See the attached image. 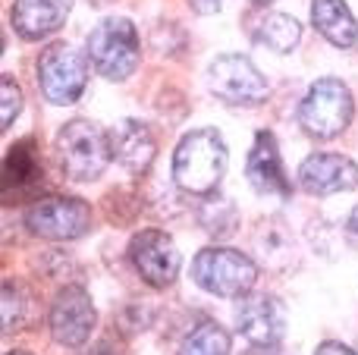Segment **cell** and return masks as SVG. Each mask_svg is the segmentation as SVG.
Here are the masks:
<instances>
[{
	"label": "cell",
	"mask_w": 358,
	"mask_h": 355,
	"mask_svg": "<svg viewBox=\"0 0 358 355\" xmlns=\"http://www.w3.org/2000/svg\"><path fill=\"white\" fill-rule=\"evenodd\" d=\"M227 173V142L217 129H195L173 151V182L185 195H210Z\"/></svg>",
	"instance_id": "1"
},
{
	"label": "cell",
	"mask_w": 358,
	"mask_h": 355,
	"mask_svg": "<svg viewBox=\"0 0 358 355\" xmlns=\"http://www.w3.org/2000/svg\"><path fill=\"white\" fill-rule=\"evenodd\" d=\"M57 157L69 180H98L104 167L113 161L110 154V136L92 119H69L57 132Z\"/></svg>",
	"instance_id": "2"
},
{
	"label": "cell",
	"mask_w": 358,
	"mask_h": 355,
	"mask_svg": "<svg viewBox=\"0 0 358 355\" xmlns=\"http://www.w3.org/2000/svg\"><path fill=\"white\" fill-rule=\"evenodd\" d=\"M352 113H355V101L349 85L327 75V79H317L305 92L302 104H299V123L315 138H336L340 132L349 129Z\"/></svg>",
	"instance_id": "3"
},
{
	"label": "cell",
	"mask_w": 358,
	"mask_h": 355,
	"mask_svg": "<svg viewBox=\"0 0 358 355\" xmlns=\"http://www.w3.org/2000/svg\"><path fill=\"white\" fill-rule=\"evenodd\" d=\"M192 280L210 296L239 299L258 283V264L236 249H201L192 261Z\"/></svg>",
	"instance_id": "4"
},
{
	"label": "cell",
	"mask_w": 358,
	"mask_h": 355,
	"mask_svg": "<svg viewBox=\"0 0 358 355\" xmlns=\"http://www.w3.org/2000/svg\"><path fill=\"white\" fill-rule=\"evenodd\" d=\"M88 60L107 82H126L138 66V31L129 19L113 16L88 35Z\"/></svg>",
	"instance_id": "5"
},
{
	"label": "cell",
	"mask_w": 358,
	"mask_h": 355,
	"mask_svg": "<svg viewBox=\"0 0 358 355\" xmlns=\"http://www.w3.org/2000/svg\"><path fill=\"white\" fill-rule=\"evenodd\" d=\"M38 85L50 104H73L88 85V54L69 44H50L38 57Z\"/></svg>",
	"instance_id": "6"
},
{
	"label": "cell",
	"mask_w": 358,
	"mask_h": 355,
	"mask_svg": "<svg viewBox=\"0 0 358 355\" xmlns=\"http://www.w3.org/2000/svg\"><path fill=\"white\" fill-rule=\"evenodd\" d=\"M25 226L50 242H69L92 230V208L82 198H66V195L38 198L25 211Z\"/></svg>",
	"instance_id": "7"
},
{
	"label": "cell",
	"mask_w": 358,
	"mask_h": 355,
	"mask_svg": "<svg viewBox=\"0 0 358 355\" xmlns=\"http://www.w3.org/2000/svg\"><path fill=\"white\" fill-rule=\"evenodd\" d=\"M208 88L227 104H261L267 98V79L248 57L223 54L208 66Z\"/></svg>",
	"instance_id": "8"
},
{
	"label": "cell",
	"mask_w": 358,
	"mask_h": 355,
	"mask_svg": "<svg viewBox=\"0 0 358 355\" xmlns=\"http://www.w3.org/2000/svg\"><path fill=\"white\" fill-rule=\"evenodd\" d=\"M50 333L60 346H69V349H79V346L88 343L94 331V305L92 296L82 287H63L60 293L54 296V305H50Z\"/></svg>",
	"instance_id": "9"
},
{
	"label": "cell",
	"mask_w": 358,
	"mask_h": 355,
	"mask_svg": "<svg viewBox=\"0 0 358 355\" xmlns=\"http://www.w3.org/2000/svg\"><path fill=\"white\" fill-rule=\"evenodd\" d=\"M129 258L138 277L155 289L170 287L179 277V264H182L176 242L164 230H138L129 242Z\"/></svg>",
	"instance_id": "10"
},
{
	"label": "cell",
	"mask_w": 358,
	"mask_h": 355,
	"mask_svg": "<svg viewBox=\"0 0 358 355\" xmlns=\"http://www.w3.org/2000/svg\"><path fill=\"white\" fill-rule=\"evenodd\" d=\"M236 327L255 349H267V346H277L283 340L286 312L273 296L245 293L239 296V305H236Z\"/></svg>",
	"instance_id": "11"
},
{
	"label": "cell",
	"mask_w": 358,
	"mask_h": 355,
	"mask_svg": "<svg viewBox=\"0 0 358 355\" xmlns=\"http://www.w3.org/2000/svg\"><path fill=\"white\" fill-rule=\"evenodd\" d=\"M245 176L255 192L264 195V198L286 201L292 195V182H289V176H286V167H283V157H280L273 132H258V136H255L248 161H245Z\"/></svg>",
	"instance_id": "12"
},
{
	"label": "cell",
	"mask_w": 358,
	"mask_h": 355,
	"mask_svg": "<svg viewBox=\"0 0 358 355\" xmlns=\"http://www.w3.org/2000/svg\"><path fill=\"white\" fill-rule=\"evenodd\" d=\"M299 186L308 195H336L358 186V164L346 154H311L299 167Z\"/></svg>",
	"instance_id": "13"
},
{
	"label": "cell",
	"mask_w": 358,
	"mask_h": 355,
	"mask_svg": "<svg viewBox=\"0 0 358 355\" xmlns=\"http://www.w3.org/2000/svg\"><path fill=\"white\" fill-rule=\"evenodd\" d=\"M69 10H73V0H16L10 10V22L19 38L41 41L66 22Z\"/></svg>",
	"instance_id": "14"
},
{
	"label": "cell",
	"mask_w": 358,
	"mask_h": 355,
	"mask_svg": "<svg viewBox=\"0 0 358 355\" xmlns=\"http://www.w3.org/2000/svg\"><path fill=\"white\" fill-rule=\"evenodd\" d=\"M107 136H110V154L120 167H126L129 173H145L151 167L157 145L145 123H138V119H120Z\"/></svg>",
	"instance_id": "15"
},
{
	"label": "cell",
	"mask_w": 358,
	"mask_h": 355,
	"mask_svg": "<svg viewBox=\"0 0 358 355\" xmlns=\"http://www.w3.org/2000/svg\"><path fill=\"white\" fill-rule=\"evenodd\" d=\"M41 186V161H38L35 142L25 138V142L13 145L10 154L3 161V195L19 198V195H31Z\"/></svg>",
	"instance_id": "16"
},
{
	"label": "cell",
	"mask_w": 358,
	"mask_h": 355,
	"mask_svg": "<svg viewBox=\"0 0 358 355\" xmlns=\"http://www.w3.org/2000/svg\"><path fill=\"white\" fill-rule=\"evenodd\" d=\"M311 22L336 48H355L358 22L346 0H311Z\"/></svg>",
	"instance_id": "17"
},
{
	"label": "cell",
	"mask_w": 358,
	"mask_h": 355,
	"mask_svg": "<svg viewBox=\"0 0 358 355\" xmlns=\"http://www.w3.org/2000/svg\"><path fill=\"white\" fill-rule=\"evenodd\" d=\"M255 249L261 252V261L273 270H286L296 258V239L289 233V224L280 217H267L255 230Z\"/></svg>",
	"instance_id": "18"
},
{
	"label": "cell",
	"mask_w": 358,
	"mask_h": 355,
	"mask_svg": "<svg viewBox=\"0 0 358 355\" xmlns=\"http://www.w3.org/2000/svg\"><path fill=\"white\" fill-rule=\"evenodd\" d=\"M255 38L273 54H289L299 44V38H302V25L292 16H286V13H271V16H264L258 22V35Z\"/></svg>",
	"instance_id": "19"
},
{
	"label": "cell",
	"mask_w": 358,
	"mask_h": 355,
	"mask_svg": "<svg viewBox=\"0 0 358 355\" xmlns=\"http://www.w3.org/2000/svg\"><path fill=\"white\" fill-rule=\"evenodd\" d=\"M198 224L214 239H227L229 233L236 230V224H239V214H236L229 198H220V195L210 192L208 198L201 201V208H198Z\"/></svg>",
	"instance_id": "20"
},
{
	"label": "cell",
	"mask_w": 358,
	"mask_h": 355,
	"mask_svg": "<svg viewBox=\"0 0 358 355\" xmlns=\"http://www.w3.org/2000/svg\"><path fill=\"white\" fill-rule=\"evenodd\" d=\"M229 346H233L229 333L214 321H204L185 337L176 355H229Z\"/></svg>",
	"instance_id": "21"
},
{
	"label": "cell",
	"mask_w": 358,
	"mask_h": 355,
	"mask_svg": "<svg viewBox=\"0 0 358 355\" xmlns=\"http://www.w3.org/2000/svg\"><path fill=\"white\" fill-rule=\"evenodd\" d=\"M19 110H22V92L13 82V75L3 73V79H0V129H10Z\"/></svg>",
	"instance_id": "22"
},
{
	"label": "cell",
	"mask_w": 358,
	"mask_h": 355,
	"mask_svg": "<svg viewBox=\"0 0 358 355\" xmlns=\"http://www.w3.org/2000/svg\"><path fill=\"white\" fill-rule=\"evenodd\" d=\"M22 308H25V296L19 293V287H13L10 280L3 283V327H19L22 324Z\"/></svg>",
	"instance_id": "23"
},
{
	"label": "cell",
	"mask_w": 358,
	"mask_h": 355,
	"mask_svg": "<svg viewBox=\"0 0 358 355\" xmlns=\"http://www.w3.org/2000/svg\"><path fill=\"white\" fill-rule=\"evenodd\" d=\"M192 10L198 13V16H210V13H220L223 10V0H189Z\"/></svg>",
	"instance_id": "24"
},
{
	"label": "cell",
	"mask_w": 358,
	"mask_h": 355,
	"mask_svg": "<svg viewBox=\"0 0 358 355\" xmlns=\"http://www.w3.org/2000/svg\"><path fill=\"white\" fill-rule=\"evenodd\" d=\"M315 355H358V352L349 349V346H343V343H330V340H327V343L317 346Z\"/></svg>",
	"instance_id": "25"
},
{
	"label": "cell",
	"mask_w": 358,
	"mask_h": 355,
	"mask_svg": "<svg viewBox=\"0 0 358 355\" xmlns=\"http://www.w3.org/2000/svg\"><path fill=\"white\" fill-rule=\"evenodd\" d=\"M88 355H120V352H117V346H113V340L107 337V340H101V343H94L92 349H88Z\"/></svg>",
	"instance_id": "26"
},
{
	"label": "cell",
	"mask_w": 358,
	"mask_h": 355,
	"mask_svg": "<svg viewBox=\"0 0 358 355\" xmlns=\"http://www.w3.org/2000/svg\"><path fill=\"white\" fill-rule=\"evenodd\" d=\"M349 230L358 236V208H352V214H349Z\"/></svg>",
	"instance_id": "27"
},
{
	"label": "cell",
	"mask_w": 358,
	"mask_h": 355,
	"mask_svg": "<svg viewBox=\"0 0 358 355\" xmlns=\"http://www.w3.org/2000/svg\"><path fill=\"white\" fill-rule=\"evenodd\" d=\"M6 355H31V352H22V349H16V352H6Z\"/></svg>",
	"instance_id": "28"
},
{
	"label": "cell",
	"mask_w": 358,
	"mask_h": 355,
	"mask_svg": "<svg viewBox=\"0 0 358 355\" xmlns=\"http://www.w3.org/2000/svg\"><path fill=\"white\" fill-rule=\"evenodd\" d=\"M252 3H258V6H264V3H271V0H252Z\"/></svg>",
	"instance_id": "29"
}]
</instances>
